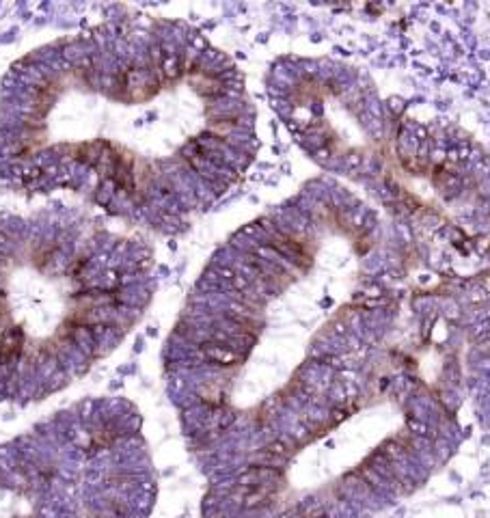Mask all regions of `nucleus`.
<instances>
[{
  "instance_id": "f257e3e1",
  "label": "nucleus",
  "mask_w": 490,
  "mask_h": 518,
  "mask_svg": "<svg viewBox=\"0 0 490 518\" xmlns=\"http://www.w3.org/2000/svg\"><path fill=\"white\" fill-rule=\"evenodd\" d=\"M289 456H292V439L289 436H281V439H275L272 443H268L264 449L257 451L255 456V465H281L285 462Z\"/></svg>"
},
{
  "instance_id": "f03ea898",
  "label": "nucleus",
  "mask_w": 490,
  "mask_h": 518,
  "mask_svg": "<svg viewBox=\"0 0 490 518\" xmlns=\"http://www.w3.org/2000/svg\"><path fill=\"white\" fill-rule=\"evenodd\" d=\"M199 352H201L207 361L216 363V365H223V367L238 365V363L242 361V354H240V352L231 350L229 345H225V343H216V341H210V339L199 345Z\"/></svg>"
}]
</instances>
